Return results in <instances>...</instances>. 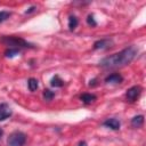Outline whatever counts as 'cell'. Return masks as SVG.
I'll return each instance as SVG.
<instances>
[{
    "instance_id": "6da1fadb",
    "label": "cell",
    "mask_w": 146,
    "mask_h": 146,
    "mask_svg": "<svg viewBox=\"0 0 146 146\" xmlns=\"http://www.w3.org/2000/svg\"><path fill=\"white\" fill-rule=\"evenodd\" d=\"M138 52V49L135 46H130L116 54L110 55L105 58H103L99 62V65L105 68H114V67H120L129 64L132 62V59L136 57Z\"/></svg>"
},
{
    "instance_id": "7a4b0ae2",
    "label": "cell",
    "mask_w": 146,
    "mask_h": 146,
    "mask_svg": "<svg viewBox=\"0 0 146 146\" xmlns=\"http://www.w3.org/2000/svg\"><path fill=\"white\" fill-rule=\"evenodd\" d=\"M1 42L3 44H6L8 48H13V49H17L21 50L22 48H33V44L25 41L24 39L19 38V36H14V35H3L1 38Z\"/></svg>"
},
{
    "instance_id": "3957f363",
    "label": "cell",
    "mask_w": 146,
    "mask_h": 146,
    "mask_svg": "<svg viewBox=\"0 0 146 146\" xmlns=\"http://www.w3.org/2000/svg\"><path fill=\"white\" fill-rule=\"evenodd\" d=\"M26 141V135L22 131H14L8 137V146H23Z\"/></svg>"
},
{
    "instance_id": "277c9868",
    "label": "cell",
    "mask_w": 146,
    "mask_h": 146,
    "mask_svg": "<svg viewBox=\"0 0 146 146\" xmlns=\"http://www.w3.org/2000/svg\"><path fill=\"white\" fill-rule=\"evenodd\" d=\"M141 87L140 86H133V87H131V88H129L128 90H127V92H125V97H127V99L129 100V102H135V100H137V98L140 96V94H141Z\"/></svg>"
},
{
    "instance_id": "5b68a950",
    "label": "cell",
    "mask_w": 146,
    "mask_h": 146,
    "mask_svg": "<svg viewBox=\"0 0 146 146\" xmlns=\"http://www.w3.org/2000/svg\"><path fill=\"white\" fill-rule=\"evenodd\" d=\"M11 113H13V111L7 103L0 104V121H5L6 119H8L11 115Z\"/></svg>"
},
{
    "instance_id": "8992f818",
    "label": "cell",
    "mask_w": 146,
    "mask_h": 146,
    "mask_svg": "<svg viewBox=\"0 0 146 146\" xmlns=\"http://www.w3.org/2000/svg\"><path fill=\"white\" fill-rule=\"evenodd\" d=\"M112 43H113V41L111 39H102V40H98L94 43V49H96V50H98V49H108Z\"/></svg>"
},
{
    "instance_id": "52a82bcc",
    "label": "cell",
    "mask_w": 146,
    "mask_h": 146,
    "mask_svg": "<svg viewBox=\"0 0 146 146\" xmlns=\"http://www.w3.org/2000/svg\"><path fill=\"white\" fill-rule=\"evenodd\" d=\"M122 81H123V78L119 73H112V74H110V75H107L105 78V82L106 83H115V84H117V83H121Z\"/></svg>"
},
{
    "instance_id": "ba28073f",
    "label": "cell",
    "mask_w": 146,
    "mask_h": 146,
    "mask_svg": "<svg viewBox=\"0 0 146 146\" xmlns=\"http://www.w3.org/2000/svg\"><path fill=\"white\" fill-rule=\"evenodd\" d=\"M103 124H104L105 127H107V128H111L112 130H119V129H120V125H121L120 121L116 120V119H114V117H111V119L105 120V121L103 122Z\"/></svg>"
},
{
    "instance_id": "9c48e42d",
    "label": "cell",
    "mask_w": 146,
    "mask_h": 146,
    "mask_svg": "<svg viewBox=\"0 0 146 146\" xmlns=\"http://www.w3.org/2000/svg\"><path fill=\"white\" fill-rule=\"evenodd\" d=\"M80 99H81L82 103H84V104H91V103H94V102L97 99V97H96L94 94H82V95L80 96Z\"/></svg>"
},
{
    "instance_id": "30bf717a",
    "label": "cell",
    "mask_w": 146,
    "mask_h": 146,
    "mask_svg": "<svg viewBox=\"0 0 146 146\" xmlns=\"http://www.w3.org/2000/svg\"><path fill=\"white\" fill-rule=\"evenodd\" d=\"M144 124V115H137L131 119V125L133 128H140Z\"/></svg>"
},
{
    "instance_id": "8fae6325",
    "label": "cell",
    "mask_w": 146,
    "mask_h": 146,
    "mask_svg": "<svg viewBox=\"0 0 146 146\" xmlns=\"http://www.w3.org/2000/svg\"><path fill=\"white\" fill-rule=\"evenodd\" d=\"M50 84L55 88H59V87H63L64 86V81L59 78V75H55L51 80H50Z\"/></svg>"
},
{
    "instance_id": "7c38bea8",
    "label": "cell",
    "mask_w": 146,
    "mask_h": 146,
    "mask_svg": "<svg viewBox=\"0 0 146 146\" xmlns=\"http://www.w3.org/2000/svg\"><path fill=\"white\" fill-rule=\"evenodd\" d=\"M27 87L30 89V91H35L39 87V83H38V80L34 79V78H30L27 80Z\"/></svg>"
},
{
    "instance_id": "4fadbf2b",
    "label": "cell",
    "mask_w": 146,
    "mask_h": 146,
    "mask_svg": "<svg viewBox=\"0 0 146 146\" xmlns=\"http://www.w3.org/2000/svg\"><path fill=\"white\" fill-rule=\"evenodd\" d=\"M78 23H79V21H78V18H76L75 16L71 15V16L68 17V29H70L71 31H73V30L78 26Z\"/></svg>"
},
{
    "instance_id": "5bb4252c",
    "label": "cell",
    "mask_w": 146,
    "mask_h": 146,
    "mask_svg": "<svg viewBox=\"0 0 146 146\" xmlns=\"http://www.w3.org/2000/svg\"><path fill=\"white\" fill-rule=\"evenodd\" d=\"M18 54H19V50L13 49V48H7L6 51H5V55H6V57H8V58H13V57H15V56L18 55Z\"/></svg>"
},
{
    "instance_id": "9a60e30c",
    "label": "cell",
    "mask_w": 146,
    "mask_h": 146,
    "mask_svg": "<svg viewBox=\"0 0 146 146\" xmlns=\"http://www.w3.org/2000/svg\"><path fill=\"white\" fill-rule=\"evenodd\" d=\"M55 97V92L54 91H51V90H49V89H44L43 90V98H44V100H51L52 98Z\"/></svg>"
},
{
    "instance_id": "2e32d148",
    "label": "cell",
    "mask_w": 146,
    "mask_h": 146,
    "mask_svg": "<svg viewBox=\"0 0 146 146\" xmlns=\"http://www.w3.org/2000/svg\"><path fill=\"white\" fill-rule=\"evenodd\" d=\"M9 16H10V13L9 11H6V10L0 11V23L5 22L7 18H9Z\"/></svg>"
},
{
    "instance_id": "e0dca14e",
    "label": "cell",
    "mask_w": 146,
    "mask_h": 146,
    "mask_svg": "<svg viewBox=\"0 0 146 146\" xmlns=\"http://www.w3.org/2000/svg\"><path fill=\"white\" fill-rule=\"evenodd\" d=\"M87 23H88L90 26H96V25H97V22L95 21L94 15H89V16L87 17Z\"/></svg>"
},
{
    "instance_id": "ac0fdd59",
    "label": "cell",
    "mask_w": 146,
    "mask_h": 146,
    "mask_svg": "<svg viewBox=\"0 0 146 146\" xmlns=\"http://www.w3.org/2000/svg\"><path fill=\"white\" fill-rule=\"evenodd\" d=\"M34 9H35V7H31V8H29V10L25 11V14H30V13H32Z\"/></svg>"
},
{
    "instance_id": "d6986e66",
    "label": "cell",
    "mask_w": 146,
    "mask_h": 146,
    "mask_svg": "<svg viewBox=\"0 0 146 146\" xmlns=\"http://www.w3.org/2000/svg\"><path fill=\"white\" fill-rule=\"evenodd\" d=\"M78 146H87V143L82 140V141H80V143H79V145H78Z\"/></svg>"
},
{
    "instance_id": "ffe728a7",
    "label": "cell",
    "mask_w": 146,
    "mask_h": 146,
    "mask_svg": "<svg viewBox=\"0 0 146 146\" xmlns=\"http://www.w3.org/2000/svg\"><path fill=\"white\" fill-rule=\"evenodd\" d=\"M2 133H3V132H2V129L0 128V139H1V137H2Z\"/></svg>"
}]
</instances>
